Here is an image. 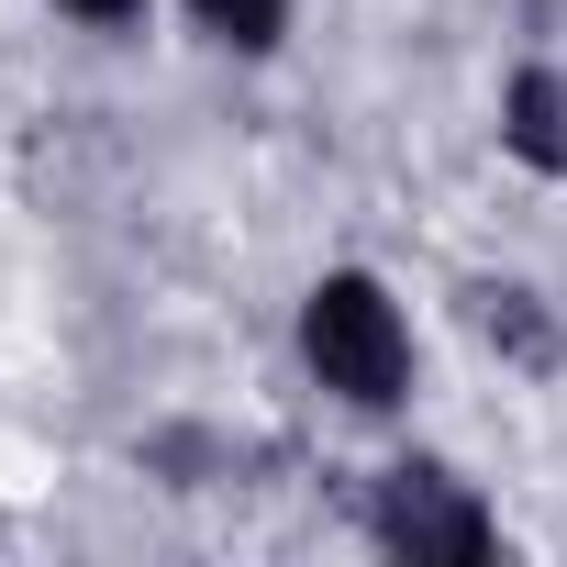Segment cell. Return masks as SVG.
<instances>
[{
	"label": "cell",
	"mask_w": 567,
	"mask_h": 567,
	"mask_svg": "<svg viewBox=\"0 0 567 567\" xmlns=\"http://www.w3.org/2000/svg\"><path fill=\"white\" fill-rule=\"evenodd\" d=\"M301 368L357 423H390L412 401V312L390 301V278H368V267H323L312 278L301 290Z\"/></svg>",
	"instance_id": "6da1fadb"
},
{
	"label": "cell",
	"mask_w": 567,
	"mask_h": 567,
	"mask_svg": "<svg viewBox=\"0 0 567 567\" xmlns=\"http://www.w3.org/2000/svg\"><path fill=\"white\" fill-rule=\"evenodd\" d=\"M68 23H90V34H134L145 23V0H56Z\"/></svg>",
	"instance_id": "8992f818"
},
{
	"label": "cell",
	"mask_w": 567,
	"mask_h": 567,
	"mask_svg": "<svg viewBox=\"0 0 567 567\" xmlns=\"http://www.w3.org/2000/svg\"><path fill=\"white\" fill-rule=\"evenodd\" d=\"M456 312H467V334H478L501 368H523V379H556V368H567V323H556L545 290H523V278H467Z\"/></svg>",
	"instance_id": "3957f363"
},
{
	"label": "cell",
	"mask_w": 567,
	"mask_h": 567,
	"mask_svg": "<svg viewBox=\"0 0 567 567\" xmlns=\"http://www.w3.org/2000/svg\"><path fill=\"white\" fill-rule=\"evenodd\" d=\"M178 12H189L223 56H278V45H290V0H178Z\"/></svg>",
	"instance_id": "5b68a950"
},
{
	"label": "cell",
	"mask_w": 567,
	"mask_h": 567,
	"mask_svg": "<svg viewBox=\"0 0 567 567\" xmlns=\"http://www.w3.org/2000/svg\"><path fill=\"white\" fill-rule=\"evenodd\" d=\"M368 534H379V556H412V567H478V556H501V512L456 467H434V456H401V467L368 478Z\"/></svg>",
	"instance_id": "7a4b0ae2"
},
{
	"label": "cell",
	"mask_w": 567,
	"mask_h": 567,
	"mask_svg": "<svg viewBox=\"0 0 567 567\" xmlns=\"http://www.w3.org/2000/svg\"><path fill=\"white\" fill-rule=\"evenodd\" d=\"M501 156L534 178H567V68L556 56H523L501 79Z\"/></svg>",
	"instance_id": "277c9868"
}]
</instances>
